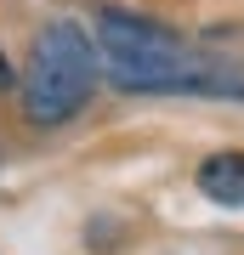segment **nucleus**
<instances>
[{
  "instance_id": "obj_3",
  "label": "nucleus",
  "mask_w": 244,
  "mask_h": 255,
  "mask_svg": "<svg viewBox=\"0 0 244 255\" xmlns=\"http://www.w3.org/2000/svg\"><path fill=\"white\" fill-rule=\"evenodd\" d=\"M193 182L210 204H227V210H244V153L239 147H222V153L199 159V170H193Z\"/></svg>"
},
{
  "instance_id": "obj_2",
  "label": "nucleus",
  "mask_w": 244,
  "mask_h": 255,
  "mask_svg": "<svg viewBox=\"0 0 244 255\" xmlns=\"http://www.w3.org/2000/svg\"><path fill=\"white\" fill-rule=\"evenodd\" d=\"M97 46L80 23L57 17L34 34V51H28V74H23V119L40 130H57L68 125L74 114L91 102L97 91Z\"/></svg>"
},
{
  "instance_id": "obj_1",
  "label": "nucleus",
  "mask_w": 244,
  "mask_h": 255,
  "mask_svg": "<svg viewBox=\"0 0 244 255\" xmlns=\"http://www.w3.org/2000/svg\"><path fill=\"white\" fill-rule=\"evenodd\" d=\"M97 63L119 91H182V97H244V74L222 68L216 57L193 51L176 28L136 11L97 17Z\"/></svg>"
},
{
  "instance_id": "obj_4",
  "label": "nucleus",
  "mask_w": 244,
  "mask_h": 255,
  "mask_svg": "<svg viewBox=\"0 0 244 255\" xmlns=\"http://www.w3.org/2000/svg\"><path fill=\"white\" fill-rule=\"evenodd\" d=\"M0 91H11V63L0 57Z\"/></svg>"
}]
</instances>
